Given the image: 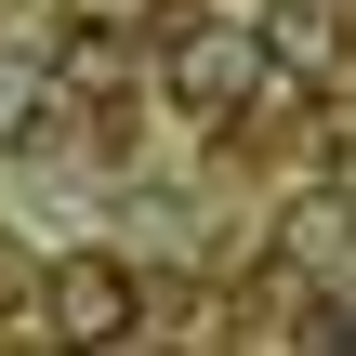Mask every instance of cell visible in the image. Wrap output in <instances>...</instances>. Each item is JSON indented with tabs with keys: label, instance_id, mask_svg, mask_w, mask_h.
I'll list each match as a JSON object with an SVG mask.
<instances>
[{
	"label": "cell",
	"instance_id": "cell-6",
	"mask_svg": "<svg viewBox=\"0 0 356 356\" xmlns=\"http://www.w3.org/2000/svg\"><path fill=\"white\" fill-rule=\"evenodd\" d=\"M291 264H317V277H330V264H356V185L291 211Z\"/></svg>",
	"mask_w": 356,
	"mask_h": 356
},
{
	"label": "cell",
	"instance_id": "cell-3",
	"mask_svg": "<svg viewBox=\"0 0 356 356\" xmlns=\"http://www.w3.org/2000/svg\"><path fill=\"white\" fill-rule=\"evenodd\" d=\"M264 66L304 79V92H330V79H343V13H330V0H277V13H264Z\"/></svg>",
	"mask_w": 356,
	"mask_h": 356
},
{
	"label": "cell",
	"instance_id": "cell-7",
	"mask_svg": "<svg viewBox=\"0 0 356 356\" xmlns=\"http://www.w3.org/2000/svg\"><path fill=\"white\" fill-rule=\"evenodd\" d=\"M0 317H40V264H26L13 238H0Z\"/></svg>",
	"mask_w": 356,
	"mask_h": 356
},
{
	"label": "cell",
	"instance_id": "cell-2",
	"mask_svg": "<svg viewBox=\"0 0 356 356\" xmlns=\"http://www.w3.org/2000/svg\"><path fill=\"white\" fill-rule=\"evenodd\" d=\"M40 343H145V277L119 251H53L40 264Z\"/></svg>",
	"mask_w": 356,
	"mask_h": 356
},
{
	"label": "cell",
	"instance_id": "cell-4",
	"mask_svg": "<svg viewBox=\"0 0 356 356\" xmlns=\"http://www.w3.org/2000/svg\"><path fill=\"white\" fill-rule=\"evenodd\" d=\"M53 106H66V79H53L40 53H0V145H40Z\"/></svg>",
	"mask_w": 356,
	"mask_h": 356
},
{
	"label": "cell",
	"instance_id": "cell-5",
	"mask_svg": "<svg viewBox=\"0 0 356 356\" xmlns=\"http://www.w3.org/2000/svg\"><path fill=\"white\" fill-rule=\"evenodd\" d=\"M53 79H66V92H132V40H119V26H66V40H53Z\"/></svg>",
	"mask_w": 356,
	"mask_h": 356
},
{
	"label": "cell",
	"instance_id": "cell-1",
	"mask_svg": "<svg viewBox=\"0 0 356 356\" xmlns=\"http://www.w3.org/2000/svg\"><path fill=\"white\" fill-rule=\"evenodd\" d=\"M172 106L198 119V132H238L251 119V92H264V26H238V13H198L185 40H172Z\"/></svg>",
	"mask_w": 356,
	"mask_h": 356
}]
</instances>
